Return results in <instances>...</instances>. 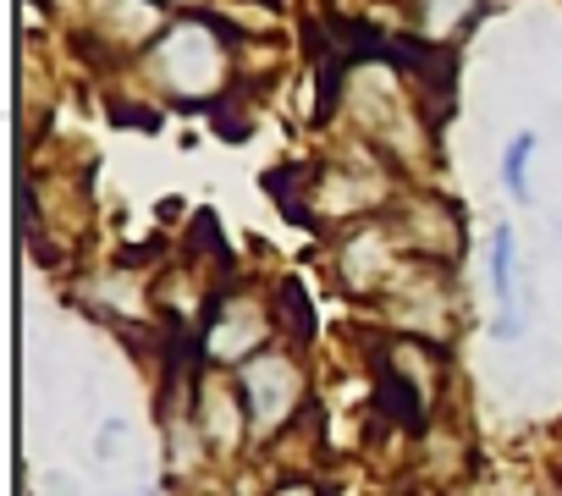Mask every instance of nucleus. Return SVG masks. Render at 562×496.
<instances>
[{
	"label": "nucleus",
	"instance_id": "423d86ee",
	"mask_svg": "<svg viewBox=\"0 0 562 496\" xmlns=\"http://www.w3.org/2000/svg\"><path fill=\"white\" fill-rule=\"evenodd\" d=\"M188 397H193V419L215 452V463H232L254 447V419H248V403H243V386H237V370H215V364H199L193 381H188Z\"/></svg>",
	"mask_w": 562,
	"mask_h": 496
},
{
	"label": "nucleus",
	"instance_id": "9b49d317",
	"mask_svg": "<svg viewBox=\"0 0 562 496\" xmlns=\"http://www.w3.org/2000/svg\"><path fill=\"white\" fill-rule=\"evenodd\" d=\"M403 7H408V23L425 45H452L485 12V0H403Z\"/></svg>",
	"mask_w": 562,
	"mask_h": 496
},
{
	"label": "nucleus",
	"instance_id": "2eb2a0df",
	"mask_svg": "<svg viewBox=\"0 0 562 496\" xmlns=\"http://www.w3.org/2000/svg\"><path fill=\"white\" fill-rule=\"evenodd\" d=\"M386 496H419V491H386Z\"/></svg>",
	"mask_w": 562,
	"mask_h": 496
},
{
	"label": "nucleus",
	"instance_id": "7ed1b4c3",
	"mask_svg": "<svg viewBox=\"0 0 562 496\" xmlns=\"http://www.w3.org/2000/svg\"><path fill=\"white\" fill-rule=\"evenodd\" d=\"M248 419H254V447H270L281 430H293L310 414V370L293 342H270L237 370Z\"/></svg>",
	"mask_w": 562,
	"mask_h": 496
},
{
	"label": "nucleus",
	"instance_id": "1a4fd4ad",
	"mask_svg": "<svg viewBox=\"0 0 562 496\" xmlns=\"http://www.w3.org/2000/svg\"><path fill=\"white\" fill-rule=\"evenodd\" d=\"M485 288L496 298L491 337L518 342L524 337V260H518V232L513 226H491V237H485Z\"/></svg>",
	"mask_w": 562,
	"mask_h": 496
},
{
	"label": "nucleus",
	"instance_id": "f8f14e48",
	"mask_svg": "<svg viewBox=\"0 0 562 496\" xmlns=\"http://www.w3.org/2000/svg\"><path fill=\"white\" fill-rule=\"evenodd\" d=\"M270 304H276V326H281V342L304 348V342L315 337V309H310V298H304V282H299V277L276 282V288H270Z\"/></svg>",
	"mask_w": 562,
	"mask_h": 496
},
{
	"label": "nucleus",
	"instance_id": "9d476101",
	"mask_svg": "<svg viewBox=\"0 0 562 496\" xmlns=\"http://www.w3.org/2000/svg\"><path fill=\"white\" fill-rule=\"evenodd\" d=\"M83 304L111 320V326H144L155 315V293L133 277V271H100L89 288H83Z\"/></svg>",
	"mask_w": 562,
	"mask_h": 496
},
{
	"label": "nucleus",
	"instance_id": "39448f33",
	"mask_svg": "<svg viewBox=\"0 0 562 496\" xmlns=\"http://www.w3.org/2000/svg\"><path fill=\"white\" fill-rule=\"evenodd\" d=\"M381 315H386L392 331L425 337V342H441V348H447V337H452V326H458V298H452L447 266L408 260L403 277L381 293Z\"/></svg>",
	"mask_w": 562,
	"mask_h": 496
},
{
	"label": "nucleus",
	"instance_id": "6e6552de",
	"mask_svg": "<svg viewBox=\"0 0 562 496\" xmlns=\"http://www.w3.org/2000/svg\"><path fill=\"white\" fill-rule=\"evenodd\" d=\"M166 29V0H89L83 7V40L105 56H144Z\"/></svg>",
	"mask_w": 562,
	"mask_h": 496
},
{
	"label": "nucleus",
	"instance_id": "20e7f679",
	"mask_svg": "<svg viewBox=\"0 0 562 496\" xmlns=\"http://www.w3.org/2000/svg\"><path fill=\"white\" fill-rule=\"evenodd\" d=\"M408 260H414V255L403 248L392 215L353 221V226H342L337 243H331V277H337V288H342L348 298H359V304H381V293L403 277Z\"/></svg>",
	"mask_w": 562,
	"mask_h": 496
},
{
	"label": "nucleus",
	"instance_id": "ddd939ff",
	"mask_svg": "<svg viewBox=\"0 0 562 496\" xmlns=\"http://www.w3.org/2000/svg\"><path fill=\"white\" fill-rule=\"evenodd\" d=\"M535 149H540V138L535 133H518V138H507V149H502V188H507V199H529V160H535Z\"/></svg>",
	"mask_w": 562,
	"mask_h": 496
},
{
	"label": "nucleus",
	"instance_id": "0eeeda50",
	"mask_svg": "<svg viewBox=\"0 0 562 496\" xmlns=\"http://www.w3.org/2000/svg\"><path fill=\"white\" fill-rule=\"evenodd\" d=\"M386 215H392V226H397V237H403V248L414 260L452 266L463 255V215L436 188H403Z\"/></svg>",
	"mask_w": 562,
	"mask_h": 496
},
{
	"label": "nucleus",
	"instance_id": "f257e3e1",
	"mask_svg": "<svg viewBox=\"0 0 562 496\" xmlns=\"http://www.w3.org/2000/svg\"><path fill=\"white\" fill-rule=\"evenodd\" d=\"M144 83L171 100V105H210L232 89L237 78V40L226 29V18H204V12H182L171 18V29L138 56Z\"/></svg>",
	"mask_w": 562,
	"mask_h": 496
},
{
	"label": "nucleus",
	"instance_id": "4468645a",
	"mask_svg": "<svg viewBox=\"0 0 562 496\" xmlns=\"http://www.w3.org/2000/svg\"><path fill=\"white\" fill-rule=\"evenodd\" d=\"M265 496H326V491H321V480H310V474H281Z\"/></svg>",
	"mask_w": 562,
	"mask_h": 496
},
{
	"label": "nucleus",
	"instance_id": "f03ea898",
	"mask_svg": "<svg viewBox=\"0 0 562 496\" xmlns=\"http://www.w3.org/2000/svg\"><path fill=\"white\" fill-rule=\"evenodd\" d=\"M270 342H281V326H276V304L270 293L248 288V282H232V288H215L204 320H199V364H215V370H243L254 353H265Z\"/></svg>",
	"mask_w": 562,
	"mask_h": 496
}]
</instances>
